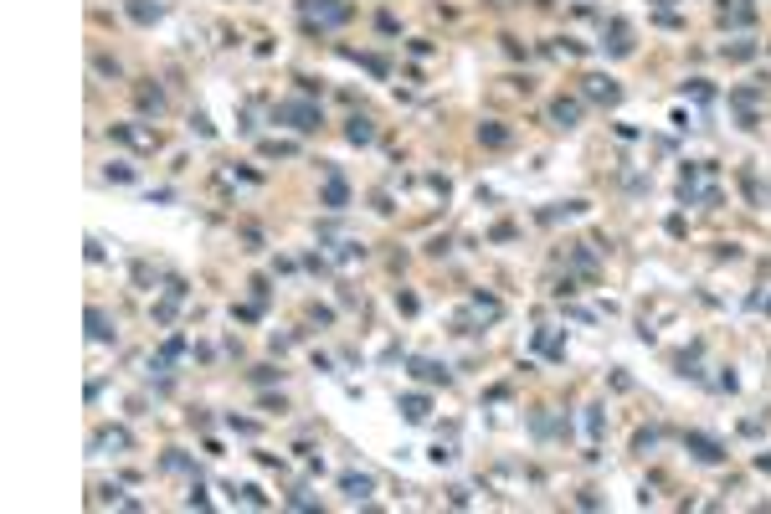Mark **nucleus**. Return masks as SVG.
<instances>
[{
    "mask_svg": "<svg viewBox=\"0 0 771 514\" xmlns=\"http://www.w3.org/2000/svg\"><path fill=\"white\" fill-rule=\"evenodd\" d=\"M273 119H283V124H293L298 134H308V128H319L324 124V114H319V103H308V98H293V103H278V114Z\"/></svg>",
    "mask_w": 771,
    "mask_h": 514,
    "instance_id": "obj_1",
    "label": "nucleus"
},
{
    "mask_svg": "<svg viewBox=\"0 0 771 514\" xmlns=\"http://www.w3.org/2000/svg\"><path fill=\"white\" fill-rule=\"evenodd\" d=\"M298 11H303V21L308 26H340V21H350V6L345 0H298Z\"/></svg>",
    "mask_w": 771,
    "mask_h": 514,
    "instance_id": "obj_2",
    "label": "nucleus"
},
{
    "mask_svg": "<svg viewBox=\"0 0 771 514\" xmlns=\"http://www.w3.org/2000/svg\"><path fill=\"white\" fill-rule=\"evenodd\" d=\"M689 453H694L699 463H720V458H725L720 442H715V437H699V432H689Z\"/></svg>",
    "mask_w": 771,
    "mask_h": 514,
    "instance_id": "obj_3",
    "label": "nucleus"
},
{
    "mask_svg": "<svg viewBox=\"0 0 771 514\" xmlns=\"http://www.w3.org/2000/svg\"><path fill=\"white\" fill-rule=\"evenodd\" d=\"M550 119H556L561 128H571V124L581 119V103L576 98H556V103H550Z\"/></svg>",
    "mask_w": 771,
    "mask_h": 514,
    "instance_id": "obj_4",
    "label": "nucleus"
},
{
    "mask_svg": "<svg viewBox=\"0 0 771 514\" xmlns=\"http://www.w3.org/2000/svg\"><path fill=\"white\" fill-rule=\"evenodd\" d=\"M124 11L139 21V26H154V21H160V6H154V0H124Z\"/></svg>",
    "mask_w": 771,
    "mask_h": 514,
    "instance_id": "obj_5",
    "label": "nucleus"
},
{
    "mask_svg": "<svg viewBox=\"0 0 771 514\" xmlns=\"http://www.w3.org/2000/svg\"><path fill=\"white\" fill-rule=\"evenodd\" d=\"M586 93L602 98V103H617V98H622V88H617L612 77H586Z\"/></svg>",
    "mask_w": 771,
    "mask_h": 514,
    "instance_id": "obj_6",
    "label": "nucleus"
},
{
    "mask_svg": "<svg viewBox=\"0 0 771 514\" xmlns=\"http://www.w3.org/2000/svg\"><path fill=\"white\" fill-rule=\"evenodd\" d=\"M345 139H350V144H370V139H376V124L355 114V119H350V128H345Z\"/></svg>",
    "mask_w": 771,
    "mask_h": 514,
    "instance_id": "obj_7",
    "label": "nucleus"
},
{
    "mask_svg": "<svg viewBox=\"0 0 771 514\" xmlns=\"http://www.w3.org/2000/svg\"><path fill=\"white\" fill-rule=\"evenodd\" d=\"M345 201H350V190H345V180H340V175H329V185H324V206H329V211H340Z\"/></svg>",
    "mask_w": 771,
    "mask_h": 514,
    "instance_id": "obj_8",
    "label": "nucleus"
},
{
    "mask_svg": "<svg viewBox=\"0 0 771 514\" xmlns=\"http://www.w3.org/2000/svg\"><path fill=\"white\" fill-rule=\"evenodd\" d=\"M340 483H345V494H350V499H365L370 488H376V479H365V474H345Z\"/></svg>",
    "mask_w": 771,
    "mask_h": 514,
    "instance_id": "obj_9",
    "label": "nucleus"
},
{
    "mask_svg": "<svg viewBox=\"0 0 771 514\" xmlns=\"http://www.w3.org/2000/svg\"><path fill=\"white\" fill-rule=\"evenodd\" d=\"M401 412H406V422H427L432 401H427V396H401Z\"/></svg>",
    "mask_w": 771,
    "mask_h": 514,
    "instance_id": "obj_10",
    "label": "nucleus"
},
{
    "mask_svg": "<svg viewBox=\"0 0 771 514\" xmlns=\"http://www.w3.org/2000/svg\"><path fill=\"white\" fill-rule=\"evenodd\" d=\"M87 329H93L98 345H103V339H114V329H108V314H103V309H87Z\"/></svg>",
    "mask_w": 771,
    "mask_h": 514,
    "instance_id": "obj_11",
    "label": "nucleus"
},
{
    "mask_svg": "<svg viewBox=\"0 0 771 514\" xmlns=\"http://www.w3.org/2000/svg\"><path fill=\"white\" fill-rule=\"evenodd\" d=\"M411 376H416V381H443V386H448V371L432 366V360H411Z\"/></svg>",
    "mask_w": 771,
    "mask_h": 514,
    "instance_id": "obj_12",
    "label": "nucleus"
},
{
    "mask_svg": "<svg viewBox=\"0 0 771 514\" xmlns=\"http://www.w3.org/2000/svg\"><path fill=\"white\" fill-rule=\"evenodd\" d=\"M478 139L499 149V144H509V128H504V124H478Z\"/></svg>",
    "mask_w": 771,
    "mask_h": 514,
    "instance_id": "obj_13",
    "label": "nucleus"
},
{
    "mask_svg": "<svg viewBox=\"0 0 771 514\" xmlns=\"http://www.w3.org/2000/svg\"><path fill=\"white\" fill-rule=\"evenodd\" d=\"M134 98H139V109H144V114H160V109H165L160 88H134Z\"/></svg>",
    "mask_w": 771,
    "mask_h": 514,
    "instance_id": "obj_14",
    "label": "nucleus"
},
{
    "mask_svg": "<svg viewBox=\"0 0 771 514\" xmlns=\"http://www.w3.org/2000/svg\"><path fill=\"white\" fill-rule=\"evenodd\" d=\"M93 447H129V437H124V432H98Z\"/></svg>",
    "mask_w": 771,
    "mask_h": 514,
    "instance_id": "obj_15",
    "label": "nucleus"
},
{
    "mask_svg": "<svg viewBox=\"0 0 771 514\" xmlns=\"http://www.w3.org/2000/svg\"><path fill=\"white\" fill-rule=\"evenodd\" d=\"M108 180H134V165H124V160L108 165Z\"/></svg>",
    "mask_w": 771,
    "mask_h": 514,
    "instance_id": "obj_16",
    "label": "nucleus"
},
{
    "mask_svg": "<svg viewBox=\"0 0 771 514\" xmlns=\"http://www.w3.org/2000/svg\"><path fill=\"white\" fill-rule=\"evenodd\" d=\"M190 128H195V134H201V139H211V134H216V128H211V119H206V114H195V119H190Z\"/></svg>",
    "mask_w": 771,
    "mask_h": 514,
    "instance_id": "obj_17",
    "label": "nucleus"
},
{
    "mask_svg": "<svg viewBox=\"0 0 771 514\" xmlns=\"http://www.w3.org/2000/svg\"><path fill=\"white\" fill-rule=\"evenodd\" d=\"M262 155H278V160H289V155H293V144H278V139H273V144H262Z\"/></svg>",
    "mask_w": 771,
    "mask_h": 514,
    "instance_id": "obj_18",
    "label": "nucleus"
},
{
    "mask_svg": "<svg viewBox=\"0 0 771 514\" xmlns=\"http://www.w3.org/2000/svg\"><path fill=\"white\" fill-rule=\"evenodd\" d=\"M278 376H283V371H273V366H257V371H252L257 386H268V381H278Z\"/></svg>",
    "mask_w": 771,
    "mask_h": 514,
    "instance_id": "obj_19",
    "label": "nucleus"
},
{
    "mask_svg": "<svg viewBox=\"0 0 771 514\" xmlns=\"http://www.w3.org/2000/svg\"><path fill=\"white\" fill-rule=\"evenodd\" d=\"M725 52H730V57H735V62H745V57H751V52H756V47H751V41H735V47H725Z\"/></svg>",
    "mask_w": 771,
    "mask_h": 514,
    "instance_id": "obj_20",
    "label": "nucleus"
}]
</instances>
